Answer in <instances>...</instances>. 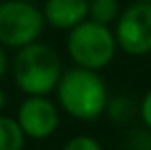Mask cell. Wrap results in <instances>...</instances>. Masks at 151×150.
I'll list each match as a JSON object with an SVG mask.
<instances>
[{"mask_svg":"<svg viewBox=\"0 0 151 150\" xmlns=\"http://www.w3.org/2000/svg\"><path fill=\"white\" fill-rule=\"evenodd\" d=\"M55 92L63 112L81 121L98 119L109 106V92L98 71L78 66L61 75Z\"/></svg>","mask_w":151,"mask_h":150,"instance_id":"cell-1","label":"cell"},{"mask_svg":"<svg viewBox=\"0 0 151 150\" xmlns=\"http://www.w3.org/2000/svg\"><path fill=\"white\" fill-rule=\"evenodd\" d=\"M15 85L25 94H50L61 79L59 54L44 42H33L17 50L12 64Z\"/></svg>","mask_w":151,"mask_h":150,"instance_id":"cell-2","label":"cell"},{"mask_svg":"<svg viewBox=\"0 0 151 150\" xmlns=\"http://www.w3.org/2000/svg\"><path fill=\"white\" fill-rule=\"evenodd\" d=\"M117 48L115 31L94 19H84L67 35V54L78 68L100 71L111 64Z\"/></svg>","mask_w":151,"mask_h":150,"instance_id":"cell-3","label":"cell"},{"mask_svg":"<svg viewBox=\"0 0 151 150\" xmlns=\"http://www.w3.org/2000/svg\"><path fill=\"white\" fill-rule=\"evenodd\" d=\"M46 27L42 8L25 0L0 2V44L8 48H23L40 39Z\"/></svg>","mask_w":151,"mask_h":150,"instance_id":"cell-4","label":"cell"},{"mask_svg":"<svg viewBox=\"0 0 151 150\" xmlns=\"http://www.w3.org/2000/svg\"><path fill=\"white\" fill-rule=\"evenodd\" d=\"M117 44L128 56L151 52V2H134L115 21Z\"/></svg>","mask_w":151,"mask_h":150,"instance_id":"cell-5","label":"cell"},{"mask_svg":"<svg viewBox=\"0 0 151 150\" xmlns=\"http://www.w3.org/2000/svg\"><path fill=\"white\" fill-rule=\"evenodd\" d=\"M17 121L27 139L42 141L58 131L59 110L44 94H27L17 110Z\"/></svg>","mask_w":151,"mask_h":150,"instance_id":"cell-6","label":"cell"},{"mask_svg":"<svg viewBox=\"0 0 151 150\" xmlns=\"http://www.w3.org/2000/svg\"><path fill=\"white\" fill-rule=\"evenodd\" d=\"M90 0H46L42 6L46 25L58 31H71L88 19Z\"/></svg>","mask_w":151,"mask_h":150,"instance_id":"cell-7","label":"cell"},{"mask_svg":"<svg viewBox=\"0 0 151 150\" xmlns=\"http://www.w3.org/2000/svg\"><path fill=\"white\" fill-rule=\"evenodd\" d=\"M25 131L21 129L17 117L0 116V150H23L25 146Z\"/></svg>","mask_w":151,"mask_h":150,"instance_id":"cell-8","label":"cell"},{"mask_svg":"<svg viewBox=\"0 0 151 150\" xmlns=\"http://www.w3.org/2000/svg\"><path fill=\"white\" fill-rule=\"evenodd\" d=\"M121 15V4L119 0H90L88 19H94L103 25L115 23Z\"/></svg>","mask_w":151,"mask_h":150,"instance_id":"cell-9","label":"cell"},{"mask_svg":"<svg viewBox=\"0 0 151 150\" xmlns=\"http://www.w3.org/2000/svg\"><path fill=\"white\" fill-rule=\"evenodd\" d=\"M61 150H101V144L90 135H77L67 141Z\"/></svg>","mask_w":151,"mask_h":150,"instance_id":"cell-10","label":"cell"},{"mask_svg":"<svg viewBox=\"0 0 151 150\" xmlns=\"http://www.w3.org/2000/svg\"><path fill=\"white\" fill-rule=\"evenodd\" d=\"M140 116L142 121L145 123V127L151 131V89L145 92V96L142 98V104H140Z\"/></svg>","mask_w":151,"mask_h":150,"instance_id":"cell-11","label":"cell"},{"mask_svg":"<svg viewBox=\"0 0 151 150\" xmlns=\"http://www.w3.org/2000/svg\"><path fill=\"white\" fill-rule=\"evenodd\" d=\"M6 69H8V56H6V50H4V46L0 44V77L6 73Z\"/></svg>","mask_w":151,"mask_h":150,"instance_id":"cell-12","label":"cell"},{"mask_svg":"<svg viewBox=\"0 0 151 150\" xmlns=\"http://www.w3.org/2000/svg\"><path fill=\"white\" fill-rule=\"evenodd\" d=\"M4 106H6V94H4V90L0 89V112L4 110Z\"/></svg>","mask_w":151,"mask_h":150,"instance_id":"cell-13","label":"cell"},{"mask_svg":"<svg viewBox=\"0 0 151 150\" xmlns=\"http://www.w3.org/2000/svg\"><path fill=\"white\" fill-rule=\"evenodd\" d=\"M138 2H151V0H138Z\"/></svg>","mask_w":151,"mask_h":150,"instance_id":"cell-14","label":"cell"},{"mask_svg":"<svg viewBox=\"0 0 151 150\" xmlns=\"http://www.w3.org/2000/svg\"><path fill=\"white\" fill-rule=\"evenodd\" d=\"M25 2H35V0H25Z\"/></svg>","mask_w":151,"mask_h":150,"instance_id":"cell-15","label":"cell"}]
</instances>
